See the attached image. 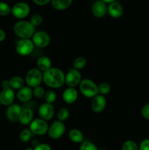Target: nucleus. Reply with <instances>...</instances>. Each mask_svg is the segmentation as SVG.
<instances>
[{
	"label": "nucleus",
	"instance_id": "nucleus-1",
	"mask_svg": "<svg viewBox=\"0 0 149 150\" xmlns=\"http://www.w3.org/2000/svg\"><path fill=\"white\" fill-rule=\"evenodd\" d=\"M43 82L49 87L58 89L65 83V75L61 69L51 67L43 73Z\"/></svg>",
	"mask_w": 149,
	"mask_h": 150
},
{
	"label": "nucleus",
	"instance_id": "nucleus-2",
	"mask_svg": "<svg viewBox=\"0 0 149 150\" xmlns=\"http://www.w3.org/2000/svg\"><path fill=\"white\" fill-rule=\"evenodd\" d=\"M13 31L20 39H30L35 33V27L29 21L20 20L14 24Z\"/></svg>",
	"mask_w": 149,
	"mask_h": 150
},
{
	"label": "nucleus",
	"instance_id": "nucleus-3",
	"mask_svg": "<svg viewBox=\"0 0 149 150\" xmlns=\"http://www.w3.org/2000/svg\"><path fill=\"white\" fill-rule=\"evenodd\" d=\"M42 81H43V73L38 68H32L26 73L25 82L32 89L40 86Z\"/></svg>",
	"mask_w": 149,
	"mask_h": 150
},
{
	"label": "nucleus",
	"instance_id": "nucleus-4",
	"mask_svg": "<svg viewBox=\"0 0 149 150\" xmlns=\"http://www.w3.org/2000/svg\"><path fill=\"white\" fill-rule=\"evenodd\" d=\"M80 92L85 97L93 98L98 95V85L93 81L89 79H85L79 84Z\"/></svg>",
	"mask_w": 149,
	"mask_h": 150
},
{
	"label": "nucleus",
	"instance_id": "nucleus-5",
	"mask_svg": "<svg viewBox=\"0 0 149 150\" xmlns=\"http://www.w3.org/2000/svg\"><path fill=\"white\" fill-rule=\"evenodd\" d=\"M30 6L24 1H19L11 7V13L18 19H23L30 13Z\"/></svg>",
	"mask_w": 149,
	"mask_h": 150
},
{
	"label": "nucleus",
	"instance_id": "nucleus-6",
	"mask_svg": "<svg viewBox=\"0 0 149 150\" xmlns=\"http://www.w3.org/2000/svg\"><path fill=\"white\" fill-rule=\"evenodd\" d=\"M48 128L49 126L47 122L40 118L34 119L29 125V130L33 133V135H37V136L45 135V133H48Z\"/></svg>",
	"mask_w": 149,
	"mask_h": 150
},
{
	"label": "nucleus",
	"instance_id": "nucleus-7",
	"mask_svg": "<svg viewBox=\"0 0 149 150\" xmlns=\"http://www.w3.org/2000/svg\"><path fill=\"white\" fill-rule=\"evenodd\" d=\"M82 81V75L78 70L70 67L65 75V83L71 88H74L80 84Z\"/></svg>",
	"mask_w": 149,
	"mask_h": 150
},
{
	"label": "nucleus",
	"instance_id": "nucleus-8",
	"mask_svg": "<svg viewBox=\"0 0 149 150\" xmlns=\"http://www.w3.org/2000/svg\"><path fill=\"white\" fill-rule=\"evenodd\" d=\"M34 48L33 42L30 39H20L15 46L16 52L20 56H28L32 53Z\"/></svg>",
	"mask_w": 149,
	"mask_h": 150
},
{
	"label": "nucleus",
	"instance_id": "nucleus-9",
	"mask_svg": "<svg viewBox=\"0 0 149 150\" xmlns=\"http://www.w3.org/2000/svg\"><path fill=\"white\" fill-rule=\"evenodd\" d=\"M32 42L34 46L39 48H43L48 46L51 42V37L44 31H38L36 32L32 36Z\"/></svg>",
	"mask_w": 149,
	"mask_h": 150
},
{
	"label": "nucleus",
	"instance_id": "nucleus-10",
	"mask_svg": "<svg viewBox=\"0 0 149 150\" xmlns=\"http://www.w3.org/2000/svg\"><path fill=\"white\" fill-rule=\"evenodd\" d=\"M66 130L65 125L58 120L54 121L48 128V136L52 139H58L64 134Z\"/></svg>",
	"mask_w": 149,
	"mask_h": 150
},
{
	"label": "nucleus",
	"instance_id": "nucleus-11",
	"mask_svg": "<svg viewBox=\"0 0 149 150\" xmlns=\"http://www.w3.org/2000/svg\"><path fill=\"white\" fill-rule=\"evenodd\" d=\"M54 112H55V110L52 104L47 103H42L38 110L39 118L46 122L51 120L53 117Z\"/></svg>",
	"mask_w": 149,
	"mask_h": 150
},
{
	"label": "nucleus",
	"instance_id": "nucleus-12",
	"mask_svg": "<svg viewBox=\"0 0 149 150\" xmlns=\"http://www.w3.org/2000/svg\"><path fill=\"white\" fill-rule=\"evenodd\" d=\"M91 12L96 18H103L108 13V4H105L103 0H97L92 4Z\"/></svg>",
	"mask_w": 149,
	"mask_h": 150
},
{
	"label": "nucleus",
	"instance_id": "nucleus-13",
	"mask_svg": "<svg viewBox=\"0 0 149 150\" xmlns=\"http://www.w3.org/2000/svg\"><path fill=\"white\" fill-rule=\"evenodd\" d=\"M107 101L106 98L103 95H101L98 94L95 97L92 98L91 103V107L93 112L95 113H101L103 111V110L106 106Z\"/></svg>",
	"mask_w": 149,
	"mask_h": 150
},
{
	"label": "nucleus",
	"instance_id": "nucleus-14",
	"mask_svg": "<svg viewBox=\"0 0 149 150\" xmlns=\"http://www.w3.org/2000/svg\"><path fill=\"white\" fill-rule=\"evenodd\" d=\"M15 92L10 87L5 88L0 92V102L4 105H10L15 100Z\"/></svg>",
	"mask_w": 149,
	"mask_h": 150
},
{
	"label": "nucleus",
	"instance_id": "nucleus-15",
	"mask_svg": "<svg viewBox=\"0 0 149 150\" xmlns=\"http://www.w3.org/2000/svg\"><path fill=\"white\" fill-rule=\"evenodd\" d=\"M22 108L18 104H11L6 110V117L10 121H18L20 117Z\"/></svg>",
	"mask_w": 149,
	"mask_h": 150
},
{
	"label": "nucleus",
	"instance_id": "nucleus-16",
	"mask_svg": "<svg viewBox=\"0 0 149 150\" xmlns=\"http://www.w3.org/2000/svg\"><path fill=\"white\" fill-rule=\"evenodd\" d=\"M34 120V111L31 108L26 107V108H22L20 112V117H19L18 121L23 125H30L31 122Z\"/></svg>",
	"mask_w": 149,
	"mask_h": 150
},
{
	"label": "nucleus",
	"instance_id": "nucleus-17",
	"mask_svg": "<svg viewBox=\"0 0 149 150\" xmlns=\"http://www.w3.org/2000/svg\"><path fill=\"white\" fill-rule=\"evenodd\" d=\"M33 97V89L29 86H23L18 90L17 98L22 103H27Z\"/></svg>",
	"mask_w": 149,
	"mask_h": 150
},
{
	"label": "nucleus",
	"instance_id": "nucleus-18",
	"mask_svg": "<svg viewBox=\"0 0 149 150\" xmlns=\"http://www.w3.org/2000/svg\"><path fill=\"white\" fill-rule=\"evenodd\" d=\"M108 13L112 18H119L123 14V7L119 2L113 1L108 5Z\"/></svg>",
	"mask_w": 149,
	"mask_h": 150
},
{
	"label": "nucleus",
	"instance_id": "nucleus-19",
	"mask_svg": "<svg viewBox=\"0 0 149 150\" xmlns=\"http://www.w3.org/2000/svg\"><path fill=\"white\" fill-rule=\"evenodd\" d=\"M62 98L66 103L72 104L77 100L78 98V93L74 88L68 87L63 92Z\"/></svg>",
	"mask_w": 149,
	"mask_h": 150
},
{
	"label": "nucleus",
	"instance_id": "nucleus-20",
	"mask_svg": "<svg viewBox=\"0 0 149 150\" xmlns=\"http://www.w3.org/2000/svg\"><path fill=\"white\" fill-rule=\"evenodd\" d=\"M37 66L40 71L44 73L52 67V62L47 56H41L37 60Z\"/></svg>",
	"mask_w": 149,
	"mask_h": 150
},
{
	"label": "nucleus",
	"instance_id": "nucleus-21",
	"mask_svg": "<svg viewBox=\"0 0 149 150\" xmlns=\"http://www.w3.org/2000/svg\"><path fill=\"white\" fill-rule=\"evenodd\" d=\"M69 139L74 143L82 144L84 142V136L83 133L78 129H72L69 132Z\"/></svg>",
	"mask_w": 149,
	"mask_h": 150
},
{
	"label": "nucleus",
	"instance_id": "nucleus-22",
	"mask_svg": "<svg viewBox=\"0 0 149 150\" xmlns=\"http://www.w3.org/2000/svg\"><path fill=\"white\" fill-rule=\"evenodd\" d=\"M51 5L53 8L58 10H64L70 7L72 3V0H52Z\"/></svg>",
	"mask_w": 149,
	"mask_h": 150
},
{
	"label": "nucleus",
	"instance_id": "nucleus-23",
	"mask_svg": "<svg viewBox=\"0 0 149 150\" xmlns=\"http://www.w3.org/2000/svg\"><path fill=\"white\" fill-rule=\"evenodd\" d=\"M24 82L25 81L23 80V79L20 76H13L11 79L9 80V85H10V87L13 89H18L19 90L20 89H21L23 86H24Z\"/></svg>",
	"mask_w": 149,
	"mask_h": 150
},
{
	"label": "nucleus",
	"instance_id": "nucleus-24",
	"mask_svg": "<svg viewBox=\"0 0 149 150\" xmlns=\"http://www.w3.org/2000/svg\"><path fill=\"white\" fill-rule=\"evenodd\" d=\"M87 64L86 59L83 57H78L73 62V68L76 70H80L83 69Z\"/></svg>",
	"mask_w": 149,
	"mask_h": 150
},
{
	"label": "nucleus",
	"instance_id": "nucleus-25",
	"mask_svg": "<svg viewBox=\"0 0 149 150\" xmlns=\"http://www.w3.org/2000/svg\"><path fill=\"white\" fill-rule=\"evenodd\" d=\"M111 90V86L110 85L106 82H102V83H99L98 85V93L99 95H108Z\"/></svg>",
	"mask_w": 149,
	"mask_h": 150
},
{
	"label": "nucleus",
	"instance_id": "nucleus-26",
	"mask_svg": "<svg viewBox=\"0 0 149 150\" xmlns=\"http://www.w3.org/2000/svg\"><path fill=\"white\" fill-rule=\"evenodd\" d=\"M32 136H33V133L31 132L29 129H24L20 131V134H19V139L22 142L26 143L30 141V139L32 138Z\"/></svg>",
	"mask_w": 149,
	"mask_h": 150
},
{
	"label": "nucleus",
	"instance_id": "nucleus-27",
	"mask_svg": "<svg viewBox=\"0 0 149 150\" xmlns=\"http://www.w3.org/2000/svg\"><path fill=\"white\" fill-rule=\"evenodd\" d=\"M70 117V111L67 108H61L58 110L57 113L58 120L60 122H64L67 120Z\"/></svg>",
	"mask_w": 149,
	"mask_h": 150
},
{
	"label": "nucleus",
	"instance_id": "nucleus-28",
	"mask_svg": "<svg viewBox=\"0 0 149 150\" xmlns=\"http://www.w3.org/2000/svg\"><path fill=\"white\" fill-rule=\"evenodd\" d=\"M44 98H45V103L52 104L56 100V93L53 90H52V89H50V90H48L47 92H45Z\"/></svg>",
	"mask_w": 149,
	"mask_h": 150
},
{
	"label": "nucleus",
	"instance_id": "nucleus-29",
	"mask_svg": "<svg viewBox=\"0 0 149 150\" xmlns=\"http://www.w3.org/2000/svg\"><path fill=\"white\" fill-rule=\"evenodd\" d=\"M122 150H139V146L134 141L128 140L123 144Z\"/></svg>",
	"mask_w": 149,
	"mask_h": 150
},
{
	"label": "nucleus",
	"instance_id": "nucleus-30",
	"mask_svg": "<svg viewBox=\"0 0 149 150\" xmlns=\"http://www.w3.org/2000/svg\"><path fill=\"white\" fill-rule=\"evenodd\" d=\"M29 21L31 22V23L34 27H36V26H38L42 24V21H43V18H42V15L39 14V13H36V14H34L32 16Z\"/></svg>",
	"mask_w": 149,
	"mask_h": 150
},
{
	"label": "nucleus",
	"instance_id": "nucleus-31",
	"mask_svg": "<svg viewBox=\"0 0 149 150\" xmlns=\"http://www.w3.org/2000/svg\"><path fill=\"white\" fill-rule=\"evenodd\" d=\"M11 13V7L7 3L0 1V16H6Z\"/></svg>",
	"mask_w": 149,
	"mask_h": 150
},
{
	"label": "nucleus",
	"instance_id": "nucleus-32",
	"mask_svg": "<svg viewBox=\"0 0 149 150\" xmlns=\"http://www.w3.org/2000/svg\"><path fill=\"white\" fill-rule=\"evenodd\" d=\"M79 150H98L96 145L89 141H84L81 144Z\"/></svg>",
	"mask_w": 149,
	"mask_h": 150
},
{
	"label": "nucleus",
	"instance_id": "nucleus-33",
	"mask_svg": "<svg viewBox=\"0 0 149 150\" xmlns=\"http://www.w3.org/2000/svg\"><path fill=\"white\" fill-rule=\"evenodd\" d=\"M45 91L42 86H39L33 89V95L37 98H42L45 96Z\"/></svg>",
	"mask_w": 149,
	"mask_h": 150
},
{
	"label": "nucleus",
	"instance_id": "nucleus-34",
	"mask_svg": "<svg viewBox=\"0 0 149 150\" xmlns=\"http://www.w3.org/2000/svg\"><path fill=\"white\" fill-rule=\"evenodd\" d=\"M141 115L145 120H149V103L142 108Z\"/></svg>",
	"mask_w": 149,
	"mask_h": 150
},
{
	"label": "nucleus",
	"instance_id": "nucleus-35",
	"mask_svg": "<svg viewBox=\"0 0 149 150\" xmlns=\"http://www.w3.org/2000/svg\"><path fill=\"white\" fill-rule=\"evenodd\" d=\"M139 150H149V139H145L140 143Z\"/></svg>",
	"mask_w": 149,
	"mask_h": 150
},
{
	"label": "nucleus",
	"instance_id": "nucleus-36",
	"mask_svg": "<svg viewBox=\"0 0 149 150\" xmlns=\"http://www.w3.org/2000/svg\"><path fill=\"white\" fill-rule=\"evenodd\" d=\"M34 150H52V149L47 144H39L34 149Z\"/></svg>",
	"mask_w": 149,
	"mask_h": 150
},
{
	"label": "nucleus",
	"instance_id": "nucleus-37",
	"mask_svg": "<svg viewBox=\"0 0 149 150\" xmlns=\"http://www.w3.org/2000/svg\"><path fill=\"white\" fill-rule=\"evenodd\" d=\"M51 0H34L33 2L39 6H44L51 3Z\"/></svg>",
	"mask_w": 149,
	"mask_h": 150
},
{
	"label": "nucleus",
	"instance_id": "nucleus-38",
	"mask_svg": "<svg viewBox=\"0 0 149 150\" xmlns=\"http://www.w3.org/2000/svg\"><path fill=\"white\" fill-rule=\"evenodd\" d=\"M5 37H6L5 32H4L3 29H0V42L4 40L5 39Z\"/></svg>",
	"mask_w": 149,
	"mask_h": 150
},
{
	"label": "nucleus",
	"instance_id": "nucleus-39",
	"mask_svg": "<svg viewBox=\"0 0 149 150\" xmlns=\"http://www.w3.org/2000/svg\"><path fill=\"white\" fill-rule=\"evenodd\" d=\"M1 86H2L3 89L10 87V85H9V80L2 81H1Z\"/></svg>",
	"mask_w": 149,
	"mask_h": 150
},
{
	"label": "nucleus",
	"instance_id": "nucleus-40",
	"mask_svg": "<svg viewBox=\"0 0 149 150\" xmlns=\"http://www.w3.org/2000/svg\"><path fill=\"white\" fill-rule=\"evenodd\" d=\"M25 150H34V149H32V148H27V149H26Z\"/></svg>",
	"mask_w": 149,
	"mask_h": 150
},
{
	"label": "nucleus",
	"instance_id": "nucleus-41",
	"mask_svg": "<svg viewBox=\"0 0 149 150\" xmlns=\"http://www.w3.org/2000/svg\"><path fill=\"white\" fill-rule=\"evenodd\" d=\"M1 105V102H0V105Z\"/></svg>",
	"mask_w": 149,
	"mask_h": 150
}]
</instances>
